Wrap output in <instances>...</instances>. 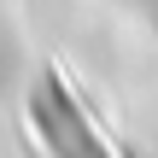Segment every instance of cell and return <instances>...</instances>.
I'll return each mask as SVG.
<instances>
[{
	"label": "cell",
	"mask_w": 158,
	"mask_h": 158,
	"mask_svg": "<svg viewBox=\"0 0 158 158\" xmlns=\"http://www.w3.org/2000/svg\"><path fill=\"white\" fill-rule=\"evenodd\" d=\"M29 123H35L41 147L53 158H117L106 147V135L94 129V117L82 111V100L64 88V76H59L53 64L29 82Z\"/></svg>",
	"instance_id": "cell-1"
}]
</instances>
